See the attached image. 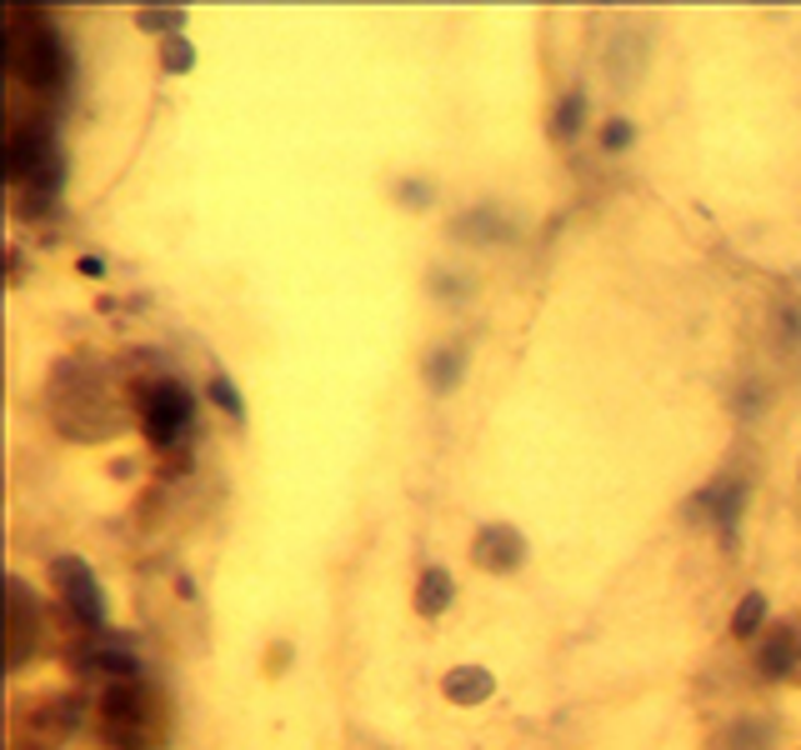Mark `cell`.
<instances>
[{"mask_svg":"<svg viewBox=\"0 0 801 750\" xmlns=\"http://www.w3.org/2000/svg\"><path fill=\"white\" fill-rule=\"evenodd\" d=\"M5 50H11V71L31 91H60V85L71 81V56L60 46L56 25H46V15L25 25L11 11V21H5Z\"/></svg>","mask_w":801,"mask_h":750,"instance_id":"6da1fadb","label":"cell"},{"mask_svg":"<svg viewBox=\"0 0 801 750\" xmlns=\"http://www.w3.org/2000/svg\"><path fill=\"white\" fill-rule=\"evenodd\" d=\"M161 695L141 680H116L101 701V736L120 750H146L161 740L165 720H161Z\"/></svg>","mask_w":801,"mask_h":750,"instance_id":"7a4b0ae2","label":"cell"},{"mask_svg":"<svg viewBox=\"0 0 801 750\" xmlns=\"http://www.w3.org/2000/svg\"><path fill=\"white\" fill-rule=\"evenodd\" d=\"M136 411H141L146 441H151V446H171L190 421V390H181L176 380H151V386L136 396Z\"/></svg>","mask_w":801,"mask_h":750,"instance_id":"3957f363","label":"cell"},{"mask_svg":"<svg viewBox=\"0 0 801 750\" xmlns=\"http://www.w3.org/2000/svg\"><path fill=\"white\" fill-rule=\"evenodd\" d=\"M50 581H56L66 610H71L85 631H101V625H106V596H101L95 571L81 561V555H60V561H50Z\"/></svg>","mask_w":801,"mask_h":750,"instance_id":"277c9868","label":"cell"},{"mask_svg":"<svg viewBox=\"0 0 801 750\" xmlns=\"http://www.w3.org/2000/svg\"><path fill=\"white\" fill-rule=\"evenodd\" d=\"M5 165H11V180L15 186H56L60 176V161L50 155V130L40 126H15L11 130V145H5Z\"/></svg>","mask_w":801,"mask_h":750,"instance_id":"5b68a950","label":"cell"},{"mask_svg":"<svg viewBox=\"0 0 801 750\" xmlns=\"http://www.w3.org/2000/svg\"><path fill=\"white\" fill-rule=\"evenodd\" d=\"M472 561L481 565V571H491V575H511L521 561H526V540H521L516 526H501V520H491V526L476 530Z\"/></svg>","mask_w":801,"mask_h":750,"instance_id":"8992f818","label":"cell"},{"mask_svg":"<svg viewBox=\"0 0 801 750\" xmlns=\"http://www.w3.org/2000/svg\"><path fill=\"white\" fill-rule=\"evenodd\" d=\"M441 695H446L451 705H481L496 695V676L486 666H451L446 676H441Z\"/></svg>","mask_w":801,"mask_h":750,"instance_id":"52a82bcc","label":"cell"},{"mask_svg":"<svg viewBox=\"0 0 801 750\" xmlns=\"http://www.w3.org/2000/svg\"><path fill=\"white\" fill-rule=\"evenodd\" d=\"M791 660H801L797 656V635H791L787 625L766 631L762 635V651H756V670H762V676H787Z\"/></svg>","mask_w":801,"mask_h":750,"instance_id":"ba28073f","label":"cell"},{"mask_svg":"<svg viewBox=\"0 0 801 750\" xmlns=\"http://www.w3.org/2000/svg\"><path fill=\"white\" fill-rule=\"evenodd\" d=\"M461 375H466V351H461V345H441V351L426 355V380H431V390L451 396V390L461 386Z\"/></svg>","mask_w":801,"mask_h":750,"instance_id":"9c48e42d","label":"cell"},{"mask_svg":"<svg viewBox=\"0 0 801 750\" xmlns=\"http://www.w3.org/2000/svg\"><path fill=\"white\" fill-rule=\"evenodd\" d=\"M451 600H456V581H451L441 565H431V571L416 581V616H441Z\"/></svg>","mask_w":801,"mask_h":750,"instance_id":"30bf717a","label":"cell"},{"mask_svg":"<svg viewBox=\"0 0 801 750\" xmlns=\"http://www.w3.org/2000/svg\"><path fill=\"white\" fill-rule=\"evenodd\" d=\"M25 606H31L25 586L11 581V666H25Z\"/></svg>","mask_w":801,"mask_h":750,"instance_id":"8fae6325","label":"cell"},{"mask_svg":"<svg viewBox=\"0 0 801 750\" xmlns=\"http://www.w3.org/2000/svg\"><path fill=\"white\" fill-rule=\"evenodd\" d=\"M581 120H587V101H581V91H566L561 101H556V136H561V141H571V136H577L581 130Z\"/></svg>","mask_w":801,"mask_h":750,"instance_id":"7c38bea8","label":"cell"},{"mask_svg":"<svg viewBox=\"0 0 801 750\" xmlns=\"http://www.w3.org/2000/svg\"><path fill=\"white\" fill-rule=\"evenodd\" d=\"M766 621V596L762 590H752V596H742V606H736V616H731V635H756Z\"/></svg>","mask_w":801,"mask_h":750,"instance_id":"4fadbf2b","label":"cell"},{"mask_svg":"<svg viewBox=\"0 0 801 750\" xmlns=\"http://www.w3.org/2000/svg\"><path fill=\"white\" fill-rule=\"evenodd\" d=\"M190 60H196V50H190L186 36H165V40H161V71L186 75V71H190Z\"/></svg>","mask_w":801,"mask_h":750,"instance_id":"5bb4252c","label":"cell"},{"mask_svg":"<svg viewBox=\"0 0 801 750\" xmlns=\"http://www.w3.org/2000/svg\"><path fill=\"white\" fill-rule=\"evenodd\" d=\"M206 396H211L216 406H221V411L231 415V421H241V415H246V400L236 396V386H231L225 375H211V380H206Z\"/></svg>","mask_w":801,"mask_h":750,"instance_id":"9a60e30c","label":"cell"},{"mask_svg":"<svg viewBox=\"0 0 801 750\" xmlns=\"http://www.w3.org/2000/svg\"><path fill=\"white\" fill-rule=\"evenodd\" d=\"M631 136H637V126H631L626 116H616V120H606V126H601V145H606V151H626V145H631Z\"/></svg>","mask_w":801,"mask_h":750,"instance_id":"2e32d148","label":"cell"},{"mask_svg":"<svg viewBox=\"0 0 801 750\" xmlns=\"http://www.w3.org/2000/svg\"><path fill=\"white\" fill-rule=\"evenodd\" d=\"M181 21H186V11H176V5H165V11H141V31H171V36H176L181 31Z\"/></svg>","mask_w":801,"mask_h":750,"instance_id":"e0dca14e","label":"cell"},{"mask_svg":"<svg viewBox=\"0 0 801 750\" xmlns=\"http://www.w3.org/2000/svg\"><path fill=\"white\" fill-rule=\"evenodd\" d=\"M81 276H106V260H101V256H81Z\"/></svg>","mask_w":801,"mask_h":750,"instance_id":"ac0fdd59","label":"cell"},{"mask_svg":"<svg viewBox=\"0 0 801 750\" xmlns=\"http://www.w3.org/2000/svg\"><path fill=\"white\" fill-rule=\"evenodd\" d=\"M286 656H291V651H286V645H276V651H271V666H266V676H276V670H286Z\"/></svg>","mask_w":801,"mask_h":750,"instance_id":"d6986e66","label":"cell"}]
</instances>
